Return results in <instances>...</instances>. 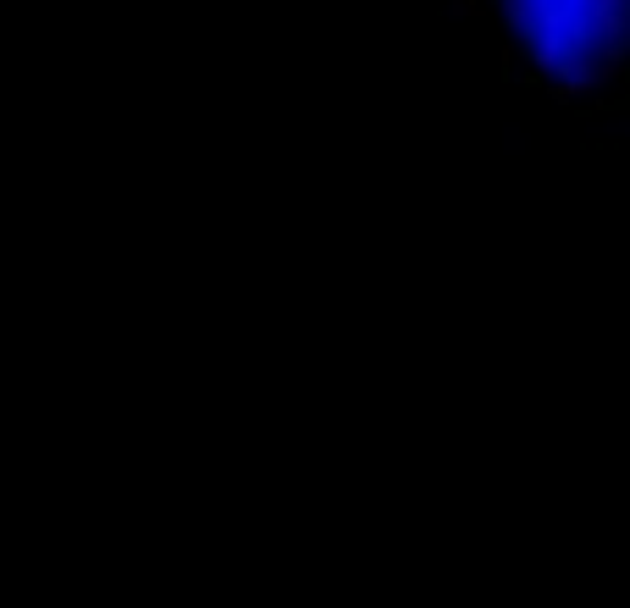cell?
<instances>
[{"mask_svg": "<svg viewBox=\"0 0 630 608\" xmlns=\"http://www.w3.org/2000/svg\"><path fill=\"white\" fill-rule=\"evenodd\" d=\"M520 67L559 100H586L630 67V0H492Z\"/></svg>", "mask_w": 630, "mask_h": 608, "instance_id": "cell-1", "label": "cell"}]
</instances>
